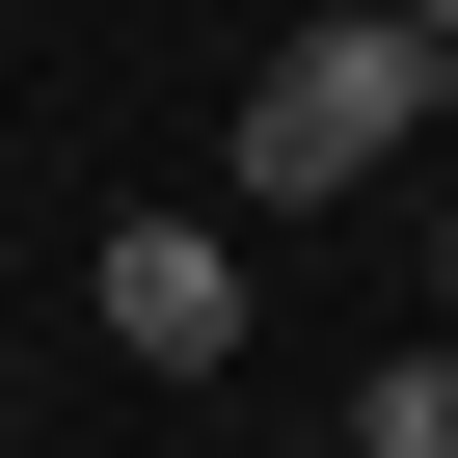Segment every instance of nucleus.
Wrapping results in <instances>:
<instances>
[{"label": "nucleus", "mask_w": 458, "mask_h": 458, "mask_svg": "<svg viewBox=\"0 0 458 458\" xmlns=\"http://www.w3.org/2000/svg\"><path fill=\"white\" fill-rule=\"evenodd\" d=\"M404 108H431V55L377 28V0H324V28L243 81V216H324V189H377V162H404Z\"/></svg>", "instance_id": "obj_1"}, {"label": "nucleus", "mask_w": 458, "mask_h": 458, "mask_svg": "<svg viewBox=\"0 0 458 458\" xmlns=\"http://www.w3.org/2000/svg\"><path fill=\"white\" fill-rule=\"evenodd\" d=\"M81 270H108V351L135 377H243V243H216V216H108Z\"/></svg>", "instance_id": "obj_2"}, {"label": "nucleus", "mask_w": 458, "mask_h": 458, "mask_svg": "<svg viewBox=\"0 0 458 458\" xmlns=\"http://www.w3.org/2000/svg\"><path fill=\"white\" fill-rule=\"evenodd\" d=\"M351 458H458V351H431V324L377 351V404H351Z\"/></svg>", "instance_id": "obj_3"}, {"label": "nucleus", "mask_w": 458, "mask_h": 458, "mask_svg": "<svg viewBox=\"0 0 458 458\" xmlns=\"http://www.w3.org/2000/svg\"><path fill=\"white\" fill-rule=\"evenodd\" d=\"M404 324H431V351H458V189H431V270H404Z\"/></svg>", "instance_id": "obj_4"}, {"label": "nucleus", "mask_w": 458, "mask_h": 458, "mask_svg": "<svg viewBox=\"0 0 458 458\" xmlns=\"http://www.w3.org/2000/svg\"><path fill=\"white\" fill-rule=\"evenodd\" d=\"M377 28H404V55H458V0H377Z\"/></svg>", "instance_id": "obj_5"}]
</instances>
